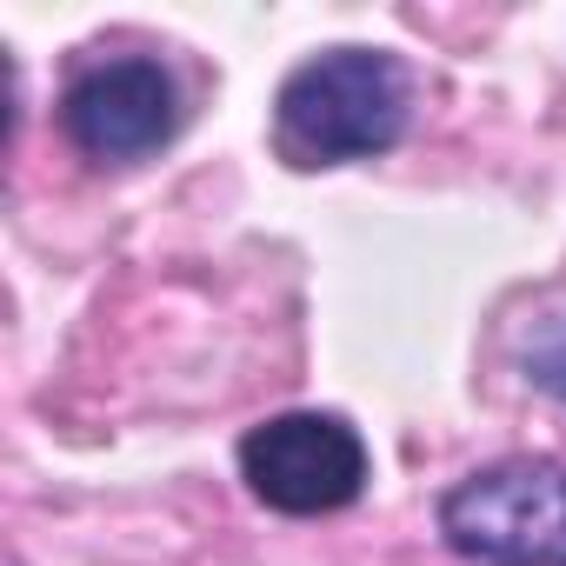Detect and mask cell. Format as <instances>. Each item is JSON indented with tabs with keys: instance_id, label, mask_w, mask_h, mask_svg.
<instances>
[{
	"instance_id": "obj_5",
	"label": "cell",
	"mask_w": 566,
	"mask_h": 566,
	"mask_svg": "<svg viewBox=\"0 0 566 566\" xmlns=\"http://www.w3.org/2000/svg\"><path fill=\"white\" fill-rule=\"evenodd\" d=\"M520 367H526V380H533L539 394L566 400V314H553V321H539V327H533V340H526Z\"/></svg>"
},
{
	"instance_id": "obj_2",
	"label": "cell",
	"mask_w": 566,
	"mask_h": 566,
	"mask_svg": "<svg viewBox=\"0 0 566 566\" xmlns=\"http://www.w3.org/2000/svg\"><path fill=\"white\" fill-rule=\"evenodd\" d=\"M440 539L473 566H566V467L493 460L440 493Z\"/></svg>"
},
{
	"instance_id": "obj_1",
	"label": "cell",
	"mask_w": 566,
	"mask_h": 566,
	"mask_svg": "<svg viewBox=\"0 0 566 566\" xmlns=\"http://www.w3.org/2000/svg\"><path fill=\"white\" fill-rule=\"evenodd\" d=\"M413 81L387 48H327L273 94V147L294 167L374 160L407 134Z\"/></svg>"
},
{
	"instance_id": "obj_4",
	"label": "cell",
	"mask_w": 566,
	"mask_h": 566,
	"mask_svg": "<svg viewBox=\"0 0 566 566\" xmlns=\"http://www.w3.org/2000/svg\"><path fill=\"white\" fill-rule=\"evenodd\" d=\"M61 127L67 140L101 160V167H134L147 154H160L180 134V87L160 61L147 54H120V61H94L87 74H74L67 101H61Z\"/></svg>"
},
{
	"instance_id": "obj_3",
	"label": "cell",
	"mask_w": 566,
	"mask_h": 566,
	"mask_svg": "<svg viewBox=\"0 0 566 566\" xmlns=\"http://www.w3.org/2000/svg\"><path fill=\"white\" fill-rule=\"evenodd\" d=\"M240 480L273 513H340L367 486V440L340 413H273L240 440Z\"/></svg>"
}]
</instances>
